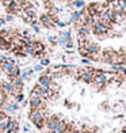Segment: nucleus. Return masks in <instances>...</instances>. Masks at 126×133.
I'll return each instance as SVG.
<instances>
[{"instance_id": "36", "label": "nucleus", "mask_w": 126, "mask_h": 133, "mask_svg": "<svg viewBox=\"0 0 126 133\" xmlns=\"http://www.w3.org/2000/svg\"><path fill=\"white\" fill-rule=\"evenodd\" d=\"M2 133H19V130H4V132H2Z\"/></svg>"}, {"instance_id": "19", "label": "nucleus", "mask_w": 126, "mask_h": 133, "mask_svg": "<svg viewBox=\"0 0 126 133\" xmlns=\"http://www.w3.org/2000/svg\"><path fill=\"white\" fill-rule=\"evenodd\" d=\"M71 5L76 10H81V8L86 7V2H84V0H75V2L71 3Z\"/></svg>"}, {"instance_id": "17", "label": "nucleus", "mask_w": 126, "mask_h": 133, "mask_svg": "<svg viewBox=\"0 0 126 133\" xmlns=\"http://www.w3.org/2000/svg\"><path fill=\"white\" fill-rule=\"evenodd\" d=\"M20 68H19V65H14V68H12V71H11V74L10 75H7V79H10V77H20Z\"/></svg>"}, {"instance_id": "10", "label": "nucleus", "mask_w": 126, "mask_h": 133, "mask_svg": "<svg viewBox=\"0 0 126 133\" xmlns=\"http://www.w3.org/2000/svg\"><path fill=\"white\" fill-rule=\"evenodd\" d=\"M8 82H11V84L14 86L15 90H18V91H23V87H25V82H23L20 77H10Z\"/></svg>"}, {"instance_id": "31", "label": "nucleus", "mask_w": 126, "mask_h": 133, "mask_svg": "<svg viewBox=\"0 0 126 133\" xmlns=\"http://www.w3.org/2000/svg\"><path fill=\"white\" fill-rule=\"evenodd\" d=\"M4 21L5 22H14V15L12 14H7L5 18H4Z\"/></svg>"}, {"instance_id": "28", "label": "nucleus", "mask_w": 126, "mask_h": 133, "mask_svg": "<svg viewBox=\"0 0 126 133\" xmlns=\"http://www.w3.org/2000/svg\"><path fill=\"white\" fill-rule=\"evenodd\" d=\"M47 41H49L50 45H53V46L57 45V37H54V35H49V37H47Z\"/></svg>"}, {"instance_id": "37", "label": "nucleus", "mask_w": 126, "mask_h": 133, "mask_svg": "<svg viewBox=\"0 0 126 133\" xmlns=\"http://www.w3.org/2000/svg\"><path fill=\"white\" fill-rule=\"evenodd\" d=\"M65 105H67V107H68V109H71V107H73V105H72V103H71L69 101H65Z\"/></svg>"}, {"instance_id": "18", "label": "nucleus", "mask_w": 126, "mask_h": 133, "mask_svg": "<svg viewBox=\"0 0 126 133\" xmlns=\"http://www.w3.org/2000/svg\"><path fill=\"white\" fill-rule=\"evenodd\" d=\"M65 126H67V122H65L64 119H60L58 122H57V125H56V128H54V133H61L64 129H65Z\"/></svg>"}, {"instance_id": "30", "label": "nucleus", "mask_w": 126, "mask_h": 133, "mask_svg": "<svg viewBox=\"0 0 126 133\" xmlns=\"http://www.w3.org/2000/svg\"><path fill=\"white\" fill-rule=\"evenodd\" d=\"M33 69H34V72H44V66L41 64H37V65L33 66Z\"/></svg>"}, {"instance_id": "12", "label": "nucleus", "mask_w": 126, "mask_h": 133, "mask_svg": "<svg viewBox=\"0 0 126 133\" xmlns=\"http://www.w3.org/2000/svg\"><path fill=\"white\" fill-rule=\"evenodd\" d=\"M76 30H77V35H79V37H83V38H87L88 35L91 34V27H88L86 25L79 26Z\"/></svg>"}, {"instance_id": "26", "label": "nucleus", "mask_w": 126, "mask_h": 133, "mask_svg": "<svg viewBox=\"0 0 126 133\" xmlns=\"http://www.w3.org/2000/svg\"><path fill=\"white\" fill-rule=\"evenodd\" d=\"M79 53H80L81 57H88L89 56V53H88V50L86 49V48H79Z\"/></svg>"}, {"instance_id": "32", "label": "nucleus", "mask_w": 126, "mask_h": 133, "mask_svg": "<svg viewBox=\"0 0 126 133\" xmlns=\"http://www.w3.org/2000/svg\"><path fill=\"white\" fill-rule=\"evenodd\" d=\"M81 63H83L84 65H89V64H91V60H89L88 57H83V58H81Z\"/></svg>"}, {"instance_id": "43", "label": "nucleus", "mask_w": 126, "mask_h": 133, "mask_svg": "<svg viewBox=\"0 0 126 133\" xmlns=\"http://www.w3.org/2000/svg\"><path fill=\"white\" fill-rule=\"evenodd\" d=\"M0 133H2V132H0Z\"/></svg>"}, {"instance_id": "34", "label": "nucleus", "mask_w": 126, "mask_h": 133, "mask_svg": "<svg viewBox=\"0 0 126 133\" xmlns=\"http://www.w3.org/2000/svg\"><path fill=\"white\" fill-rule=\"evenodd\" d=\"M10 2H11V0H2V4L4 5V7H7V5L10 4Z\"/></svg>"}, {"instance_id": "2", "label": "nucleus", "mask_w": 126, "mask_h": 133, "mask_svg": "<svg viewBox=\"0 0 126 133\" xmlns=\"http://www.w3.org/2000/svg\"><path fill=\"white\" fill-rule=\"evenodd\" d=\"M56 19H57V16H52L49 14H42L38 21H39V25L42 27L53 29V27H56Z\"/></svg>"}, {"instance_id": "9", "label": "nucleus", "mask_w": 126, "mask_h": 133, "mask_svg": "<svg viewBox=\"0 0 126 133\" xmlns=\"http://www.w3.org/2000/svg\"><path fill=\"white\" fill-rule=\"evenodd\" d=\"M86 49L88 50L89 54H98V53L102 52L100 46L96 44V42H92V41H88V44L86 45Z\"/></svg>"}, {"instance_id": "27", "label": "nucleus", "mask_w": 126, "mask_h": 133, "mask_svg": "<svg viewBox=\"0 0 126 133\" xmlns=\"http://www.w3.org/2000/svg\"><path fill=\"white\" fill-rule=\"evenodd\" d=\"M23 101H25V94H23V92L18 94L15 96V102H16V103H20V102H23Z\"/></svg>"}, {"instance_id": "33", "label": "nucleus", "mask_w": 126, "mask_h": 133, "mask_svg": "<svg viewBox=\"0 0 126 133\" xmlns=\"http://www.w3.org/2000/svg\"><path fill=\"white\" fill-rule=\"evenodd\" d=\"M65 48H67V49H72V48H73V41H67V44H65Z\"/></svg>"}, {"instance_id": "15", "label": "nucleus", "mask_w": 126, "mask_h": 133, "mask_svg": "<svg viewBox=\"0 0 126 133\" xmlns=\"http://www.w3.org/2000/svg\"><path fill=\"white\" fill-rule=\"evenodd\" d=\"M33 49H34L35 54H39V53H44V52H45L46 46L42 44L41 41H35V44H34V46H33ZM35 54H34V56H35Z\"/></svg>"}, {"instance_id": "38", "label": "nucleus", "mask_w": 126, "mask_h": 133, "mask_svg": "<svg viewBox=\"0 0 126 133\" xmlns=\"http://www.w3.org/2000/svg\"><path fill=\"white\" fill-rule=\"evenodd\" d=\"M20 105H22V107H25V106H27V105H29V101H26V99H25V101H23V102H20Z\"/></svg>"}, {"instance_id": "7", "label": "nucleus", "mask_w": 126, "mask_h": 133, "mask_svg": "<svg viewBox=\"0 0 126 133\" xmlns=\"http://www.w3.org/2000/svg\"><path fill=\"white\" fill-rule=\"evenodd\" d=\"M42 118H46L44 110H30V113H29V119L33 121V124L37 122V121H39V119H42Z\"/></svg>"}, {"instance_id": "16", "label": "nucleus", "mask_w": 126, "mask_h": 133, "mask_svg": "<svg viewBox=\"0 0 126 133\" xmlns=\"http://www.w3.org/2000/svg\"><path fill=\"white\" fill-rule=\"evenodd\" d=\"M23 11H25V12H26L30 18H33V19H37V8H35L33 4H30L29 7H27V8H25Z\"/></svg>"}, {"instance_id": "23", "label": "nucleus", "mask_w": 126, "mask_h": 133, "mask_svg": "<svg viewBox=\"0 0 126 133\" xmlns=\"http://www.w3.org/2000/svg\"><path fill=\"white\" fill-rule=\"evenodd\" d=\"M87 44H88V38H83V37L77 38V46L79 48H86Z\"/></svg>"}, {"instance_id": "22", "label": "nucleus", "mask_w": 126, "mask_h": 133, "mask_svg": "<svg viewBox=\"0 0 126 133\" xmlns=\"http://www.w3.org/2000/svg\"><path fill=\"white\" fill-rule=\"evenodd\" d=\"M45 121H46V118H42V119L37 121V122H34L35 128L39 129V130H44V128H45Z\"/></svg>"}, {"instance_id": "20", "label": "nucleus", "mask_w": 126, "mask_h": 133, "mask_svg": "<svg viewBox=\"0 0 126 133\" xmlns=\"http://www.w3.org/2000/svg\"><path fill=\"white\" fill-rule=\"evenodd\" d=\"M19 130V124H18V121H15V119H10V122H8V125H7V129L5 130Z\"/></svg>"}, {"instance_id": "29", "label": "nucleus", "mask_w": 126, "mask_h": 133, "mask_svg": "<svg viewBox=\"0 0 126 133\" xmlns=\"http://www.w3.org/2000/svg\"><path fill=\"white\" fill-rule=\"evenodd\" d=\"M67 25H68L67 22H64V21H61V19H58V18L56 19V26H58V27H65Z\"/></svg>"}, {"instance_id": "14", "label": "nucleus", "mask_w": 126, "mask_h": 133, "mask_svg": "<svg viewBox=\"0 0 126 133\" xmlns=\"http://www.w3.org/2000/svg\"><path fill=\"white\" fill-rule=\"evenodd\" d=\"M10 119H11V117L8 116L7 113L2 117V119H0V132H4L5 129H7V125L10 122Z\"/></svg>"}, {"instance_id": "5", "label": "nucleus", "mask_w": 126, "mask_h": 133, "mask_svg": "<svg viewBox=\"0 0 126 133\" xmlns=\"http://www.w3.org/2000/svg\"><path fill=\"white\" fill-rule=\"evenodd\" d=\"M60 121V118L57 116H49V117H46V121H45V130H54L56 128V125L57 122Z\"/></svg>"}, {"instance_id": "11", "label": "nucleus", "mask_w": 126, "mask_h": 133, "mask_svg": "<svg viewBox=\"0 0 126 133\" xmlns=\"http://www.w3.org/2000/svg\"><path fill=\"white\" fill-rule=\"evenodd\" d=\"M5 8H7V14H12V15H15L19 10H22L20 8V4L18 3V2H15V0H11L10 4Z\"/></svg>"}, {"instance_id": "6", "label": "nucleus", "mask_w": 126, "mask_h": 133, "mask_svg": "<svg viewBox=\"0 0 126 133\" xmlns=\"http://www.w3.org/2000/svg\"><path fill=\"white\" fill-rule=\"evenodd\" d=\"M52 83H53V79H52V76H49V75L42 74L38 77V84H39L42 88H50L52 87Z\"/></svg>"}, {"instance_id": "4", "label": "nucleus", "mask_w": 126, "mask_h": 133, "mask_svg": "<svg viewBox=\"0 0 126 133\" xmlns=\"http://www.w3.org/2000/svg\"><path fill=\"white\" fill-rule=\"evenodd\" d=\"M14 65H16V61H15L14 58L8 57L7 61L2 63V72H3V74H5V75H10L11 71H12V68H14Z\"/></svg>"}, {"instance_id": "25", "label": "nucleus", "mask_w": 126, "mask_h": 133, "mask_svg": "<svg viewBox=\"0 0 126 133\" xmlns=\"http://www.w3.org/2000/svg\"><path fill=\"white\" fill-rule=\"evenodd\" d=\"M39 64L44 66V68H45V66H49L50 65V60L47 58V57H44V58H41V63Z\"/></svg>"}, {"instance_id": "8", "label": "nucleus", "mask_w": 126, "mask_h": 133, "mask_svg": "<svg viewBox=\"0 0 126 133\" xmlns=\"http://www.w3.org/2000/svg\"><path fill=\"white\" fill-rule=\"evenodd\" d=\"M19 107H20L19 103H16V102H7V103L3 106L2 110L4 113H15V111L19 110Z\"/></svg>"}, {"instance_id": "21", "label": "nucleus", "mask_w": 126, "mask_h": 133, "mask_svg": "<svg viewBox=\"0 0 126 133\" xmlns=\"http://www.w3.org/2000/svg\"><path fill=\"white\" fill-rule=\"evenodd\" d=\"M22 50H23V53H25L26 56H33L34 57V54H35L34 49H33V48H30V46H23Z\"/></svg>"}, {"instance_id": "3", "label": "nucleus", "mask_w": 126, "mask_h": 133, "mask_svg": "<svg viewBox=\"0 0 126 133\" xmlns=\"http://www.w3.org/2000/svg\"><path fill=\"white\" fill-rule=\"evenodd\" d=\"M29 106H30V110H45L46 101L42 98H30Z\"/></svg>"}, {"instance_id": "35", "label": "nucleus", "mask_w": 126, "mask_h": 133, "mask_svg": "<svg viewBox=\"0 0 126 133\" xmlns=\"http://www.w3.org/2000/svg\"><path fill=\"white\" fill-rule=\"evenodd\" d=\"M4 25H5V21H4V18H0V29H2Z\"/></svg>"}, {"instance_id": "42", "label": "nucleus", "mask_w": 126, "mask_h": 133, "mask_svg": "<svg viewBox=\"0 0 126 133\" xmlns=\"http://www.w3.org/2000/svg\"><path fill=\"white\" fill-rule=\"evenodd\" d=\"M26 133H31V132H26Z\"/></svg>"}, {"instance_id": "40", "label": "nucleus", "mask_w": 126, "mask_h": 133, "mask_svg": "<svg viewBox=\"0 0 126 133\" xmlns=\"http://www.w3.org/2000/svg\"><path fill=\"white\" fill-rule=\"evenodd\" d=\"M4 114H5V113H4V111H2V110H0V119H2V117H3V116H4Z\"/></svg>"}, {"instance_id": "13", "label": "nucleus", "mask_w": 126, "mask_h": 133, "mask_svg": "<svg viewBox=\"0 0 126 133\" xmlns=\"http://www.w3.org/2000/svg\"><path fill=\"white\" fill-rule=\"evenodd\" d=\"M41 92H42V87L37 83L30 91V98H41Z\"/></svg>"}, {"instance_id": "44", "label": "nucleus", "mask_w": 126, "mask_h": 133, "mask_svg": "<svg viewBox=\"0 0 126 133\" xmlns=\"http://www.w3.org/2000/svg\"><path fill=\"white\" fill-rule=\"evenodd\" d=\"M125 82H126V80H125Z\"/></svg>"}, {"instance_id": "1", "label": "nucleus", "mask_w": 126, "mask_h": 133, "mask_svg": "<svg viewBox=\"0 0 126 133\" xmlns=\"http://www.w3.org/2000/svg\"><path fill=\"white\" fill-rule=\"evenodd\" d=\"M111 30H113V29L107 27V26L103 25L102 22H99V23H95V25L91 27V33H92L94 35H96V37H99V38H106L107 35L111 33Z\"/></svg>"}, {"instance_id": "24", "label": "nucleus", "mask_w": 126, "mask_h": 133, "mask_svg": "<svg viewBox=\"0 0 126 133\" xmlns=\"http://www.w3.org/2000/svg\"><path fill=\"white\" fill-rule=\"evenodd\" d=\"M65 44H67V39H65V37L62 34H60L57 37V45H61V46H65Z\"/></svg>"}, {"instance_id": "39", "label": "nucleus", "mask_w": 126, "mask_h": 133, "mask_svg": "<svg viewBox=\"0 0 126 133\" xmlns=\"http://www.w3.org/2000/svg\"><path fill=\"white\" fill-rule=\"evenodd\" d=\"M23 130H25V132H29V126L25 125V126H23Z\"/></svg>"}, {"instance_id": "41", "label": "nucleus", "mask_w": 126, "mask_h": 133, "mask_svg": "<svg viewBox=\"0 0 126 133\" xmlns=\"http://www.w3.org/2000/svg\"><path fill=\"white\" fill-rule=\"evenodd\" d=\"M122 133H126V125H125L123 128H122Z\"/></svg>"}]
</instances>
